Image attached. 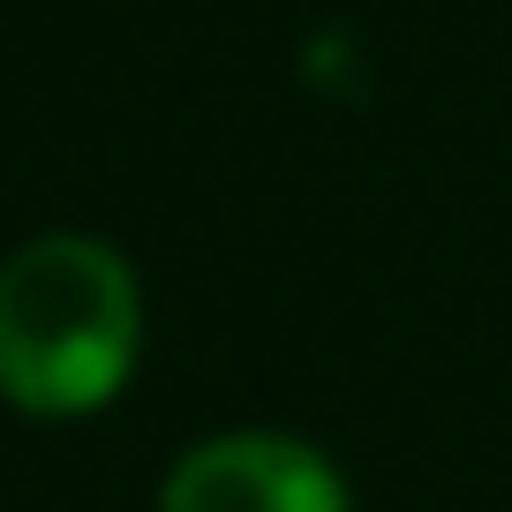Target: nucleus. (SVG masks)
<instances>
[{"mask_svg": "<svg viewBox=\"0 0 512 512\" xmlns=\"http://www.w3.org/2000/svg\"><path fill=\"white\" fill-rule=\"evenodd\" d=\"M144 347L128 256L91 234H38L0 264V400L31 422L98 415Z\"/></svg>", "mask_w": 512, "mask_h": 512, "instance_id": "1", "label": "nucleus"}, {"mask_svg": "<svg viewBox=\"0 0 512 512\" xmlns=\"http://www.w3.org/2000/svg\"><path fill=\"white\" fill-rule=\"evenodd\" d=\"M159 512H354L347 475L287 430H226L181 452Z\"/></svg>", "mask_w": 512, "mask_h": 512, "instance_id": "2", "label": "nucleus"}]
</instances>
